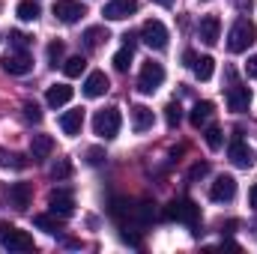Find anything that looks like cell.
Returning a JSON list of instances; mask_svg holds the SVG:
<instances>
[{"label": "cell", "instance_id": "8", "mask_svg": "<svg viewBox=\"0 0 257 254\" xmlns=\"http://www.w3.org/2000/svg\"><path fill=\"white\" fill-rule=\"evenodd\" d=\"M135 12H138V0H108L105 9H102V15L108 21H123L128 15H135Z\"/></svg>", "mask_w": 257, "mask_h": 254}, {"label": "cell", "instance_id": "7", "mask_svg": "<svg viewBox=\"0 0 257 254\" xmlns=\"http://www.w3.org/2000/svg\"><path fill=\"white\" fill-rule=\"evenodd\" d=\"M0 242H3L9 251H33V236H30L27 230H18V227H9V230L0 236Z\"/></svg>", "mask_w": 257, "mask_h": 254}, {"label": "cell", "instance_id": "2", "mask_svg": "<svg viewBox=\"0 0 257 254\" xmlns=\"http://www.w3.org/2000/svg\"><path fill=\"white\" fill-rule=\"evenodd\" d=\"M141 39H144V45H150L153 51H165L171 36H168V27H165L159 18H147L144 27H141Z\"/></svg>", "mask_w": 257, "mask_h": 254}, {"label": "cell", "instance_id": "40", "mask_svg": "<svg viewBox=\"0 0 257 254\" xmlns=\"http://www.w3.org/2000/svg\"><path fill=\"white\" fill-rule=\"evenodd\" d=\"M156 3H159V6H171L174 0H156Z\"/></svg>", "mask_w": 257, "mask_h": 254}, {"label": "cell", "instance_id": "6", "mask_svg": "<svg viewBox=\"0 0 257 254\" xmlns=\"http://www.w3.org/2000/svg\"><path fill=\"white\" fill-rule=\"evenodd\" d=\"M51 12H54V18L63 21V24H75L81 15H87V9H84L78 0H54Z\"/></svg>", "mask_w": 257, "mask_h": 254}, {"label": "cell", "instance_id": "19", "mask_svg": "<svg viewBox=\"0 0 257 254\" xmlns=\"http://www.w3.org/2000/svg\"><path fill=\"white\" fill-rule=\"evenodd\" d=\"M72 87L69 84H54V87H48V93H45V102L51 105V108H60L66 102H72Z\"/></svg>", "mask_w": 257, "mask_h": 254}, {"label": "cell", "instance_id": "15", "mask_svg": "<svg viewBox=\"0 0 257 254\" xmlns=\"http://www.w3.org/2000/svg\"><path fill=\"white\" fill-rule=\"evenodd\" d=\"M30 197H33V189H30L27 183H12V186H9V203H12L18 212H24V209L30 206Z\"/></svg>", "mask_w": 257, "mask_h": 254}, {"label": "cell", "instance_id": "16", "mask_svg": "<svg viewBox=\"0 0 257 254\" xmlns=\"http://www.w3.org/2000/svg\"><path fill=\"white\" fill-rule=\"evenodd\" d=\"M218 36H221V21H218V15H203V18H200V39H203L206 45H215Z\"/></svg>", "mask_w": 257, "mask_h": 254}, {"label": "cell", "instance_id": "20", "mask_svg": "<svg viewBox=\"0 0 257 254\" xmlns=\"http://www.w3.org/2000/svg\"><path fill=\"white\" fill-rule=\"evenodd\" d=\"M54 153V141L48 135H33L30 138V156L33 159H48Z\"/></svg>", "mask_w": 257, "mask_h": 254}, {"label": "cell", "instance_id": "22", "mask_svg": "<svg viewBox=\"0 0 257 254\" xmlns=\"http://www.w3.org/2000/svg\"><path fill=\"white\" fill-rule=\"evenodd\" d=\"M192 72H194V78H197V81H209V78H212V72H215V60H212V57H194Z\"/></svg>", "mask_w": 257, "mask_h": 254}, {"label": "cell", "instance_id": "28", "mask_svg": "<svg viewBox=\"0 0 257 254\" xmlns=\"http://www.w3.org/2000/svg\"><path fill=\"white\" fill-rule=\"evenodd\" d=\"M128 66H132V45H123V48L114 54V69H117V72H126Z\"/></svg>", "mask_w": 257, "mask_h": 254}, {"label": "cell", "instance_id": "23", "mask_svg": "<svg viewBox=\"0 0 257 254\" xmlns=\"http://www.w3.org/2000/svg\"><path fill=\"white\" fill-rule=\"evenodd\" d=\"M60 221H63V218L54 215V212H51V215H33V224H36L39 230H45V233H60V227H63Z\"/></svg>", "mask_w": 257, "mask_h": 254}, {"label": "cell", "instance_id": "38", "mask_svg": "<svg viewBox=\"0 0 257 254\" xmlns=\"http://www.w3.org/2000/svg\"><path fill=\"white\" fill-rule=\"evenodd\" d=\"M251 6H254V0H236V9H242V12H251Z\"/></svg>", "mask_w": 257, "mask_h": 254}, {"label": "cell", "instance_id": "39", "mask_svg": "<svg viewBox=\"0 0 257 254\" xmlns=\"http://www.w3.org/2000/svg\"><path fill=\"white\" fill-rule=\"evenodd\" d=\"M248 200H251V206L257 209V183L251 186V191H248Z\"/></svg>", "mask_w": 257, "mask_h": 254}, {"label": "cell", "instance_id": "32", "mask_svg": "<svg viewBox=\"0 0 257 254\" xmlns=\"http://www.w3.org/2000/svg\"><path fill=\"white\" fill-rule=\"evenodd\" d=\"M203 138H206V147H209V150H218V147H221V141H224V135H221V129H218V126H209Z\"/></svg>", "mask_w": 257, "mask_h": 254}, {"label": "cell", "instance_id": "12", "mask_svg": "<svg viewBox=\"0 0 257 254\" xmlns=\"http://www.w3.org/2000/svg\"><path fill=\"white\" fill-rule=\"evenodd\" d=\"M108 87H111V81H108L105 72H90L87 81H84V96L87 99H99V96L108 93Z\"/></svg>", "mask_w": 257, "mask_h": 254}, {"label": "cell", "instance_id": "14", "mask_svg": "<svg viewBox=\"0 0 257 254\" xmlns=\"http://www.w3.org/2000/svg\"><path fill=\"white\" fill-rule=\"evenodd\" d=\"M227 156H230V162H233L236 168H251V165H254V150H251L248 144H242L239 138H236V141L230 144Z\"/></svg>", "mask_w": 257, "mask_h": 254}, {"label": "cell", "instance_id": "35", "mask_svg": "<svg viewBox=\"0 0 257 254\" xmlns=\"http://www.w3.org/2000/svg\"><path fill=\"white\" fill-rule=\"evenodd\" d=\"M105 159H108V156H105L102 147H90V150H87V162H90V165H102Z\"/></svg>", "mask_w": 257, "mask_h": 254}, {"label": "cell", "instance_id": "9", "mask_svg": "<svg viewBox=\"0 0 257 254\" xmlns=\"http://www.w3.org/2000/svg\"><path fill=\"white\" fill-rule=\"evenodd\" d=\"M48 206H51V212H54V215L69 218V215L75 212V197H72V191L57 189V191H51V197H48Z\"/></svg>", "mask_w": 257, "mask_h": 254}, {"label": "cell", "instance_id": "13", "mask_svg": "<svg viewBox=\"0 0 257 254\" xmlns=\"http://www.w3.org/2000/svg\"><path fill=\"white\" fill-rule=\"evenodd\" d=\"M248 105H251V90L233 84V87L227 90V108L236 111V114H242V111H248Z\"/></svg>", "mask_w": 257, "mask_h": 254}, {"label": "cell", "instance_id": "30", "mask_svg": "<svg viewBox=\"0 0 257 254\" xmlns=\"http://www.w3.org/2000/svg\"><path fill=\"white\" fill-rule=\"evenodd\" d=\"M9 45H12L15 51H27L30 36H27V33H21V30H9Z\"/></svg>", "mask_w": 257, "mask_h": 254}, {"label": "cell", "instance_id": "17", "mask_svg": "<svg viewBox=\"0 0 257 254\" xmlns=\"http://www.w3.org/2000/svg\"><path fill=\"white\" fill-rule=\"evenodd\" d=\"M128 114H132V129H135L138 135H141V132H150L153 123H156V117H153V111H150L147 105H135Z\"/></svg>", "mask_w": 257, "mask_h": 254}, {"label": "cell", "instance_id": "27", "mask_svg": "<svg viewBox=\"0 0 257 254\" xmlns=\"http://www.w3.org/2000/svg\"><path fill=\"white\" fill-rule=\"evenodd\" d=\"M51 177H54V180H69V177H72V162H69V159H57V162L51 165Z\"/></svg>", "mask_w": 257, "mask_h": 254}, {"label": "cell", "instance_id": "4", "mask_svg": "<svg viewBox=\"0 0 257 254\" xmlns=\"http://www.w3.org/2000/svg\"><path fill=\"white\" fill-rule=\"evenodd\" d=\"M165 215H168L171 221H183V224L194 227V224H197V218H200V206H197L194 200H189V197H183V200H174V203H168Z\"/></svg>", "mask_w": 257, "mask_h": 254}, {"label": "cell", "instance_id": "37", "mask_svg": "<svg viewBox=\"0 0 257 254\" xmlns=\"http://www.w3.org/2000/svg\"><path fill=\"white\" fill-rule=\"evenodd\" d=\"M245 72H248V78H257V54L248 60V66H245Z\"/></svg>", "mask_w": 257, "mask_h": 254}, {"label": "cell", "instance_id": "36", "mask_svg": "<svg viewBox=\"0 0 257 254\" xmlns=\"http://www.w3.org/2000/svg\"><path fill=\"white\" fill-rule=\"evenodd\" d=\"M206 174H209V165H206V162H197L192 171H189V180H200V177H206Z\"/></svg>", "mask_w": 257, "mask_h": 254}, {"label": "cell", "instance_id": "11", "mask_svg": "<svg viewBox=\"0 0 257 254\" xmlns=\"http://www.w3.org/2000/svg\"><path fill=\"white\" fill-rule=\"evenodd\" d=\"M209 197H212L215 203L233 200V197H236V180H233V177H218V180L212 183V189H209Z\"/></svg>", "mask_w": 257, "mask_h": 254}, {"label": "cell", "instance_id": "24", "mask_svg": "<svg viewBox=\"0 0 257 254\" xmlns=\"http://www.w3.org/2000/svg\"><path fill=\"white\" fill-rule=\"evenodd\" d=\"M105 39H108V30L105 27H87L84 30V45L87 48H99Z\"/></svg>", "mask_w": 257, "mask_h": 254}, {"label": "cell", "instance_id": "18", "mask_svg": "<svg viewBox=\"0 0 257 254\" xmlns=\"http://www.w3.org/2000/svg\"><path fill=\"white\" fill-rule=\"evenodd\" d=\"M60 129H63L69 138L81 135V129H84V111H81V108H75V111H66L63 117H60Z\"/></svg>", "mask_w": 257, "mask_h": 254}, {"label": "cell", "instance_id": "3", "mask_svg": "<svg viewBox=\"0 0 257 254\" xmlns=\"http://www.w3.org/2000/svg\"><path fill=\"white\" fill-rule=\"evenodd\" d=\"M120 111L117 108H105V111H96V117H93V132L99 135V138H105V141H111V138H117V132H120Z\"/></svg>", "mask_w": 257, "mask_h": 254}, {"label": "cell", "instance_id": "29", "mask_svg": "<svg viewBox=\"0 0 257 254\" xmlns=\"http://www.w3.org/2000/svg\"><path fill=\"white\" fill-rule=\"evenodd\" d=\"M180 120H183V108H180L177 102H171V105L165 108V123H168L171 129H177L180 126Z\"/></svg>", "mask_w": 257, "mask_h": 254}, {"label": "cell", "instance_id": "33", "mask_svg": "<svg viewBox=\"0 0 257 254\" xmlns=\"http://www.w3.org/2000/svg\"><path fill=\"white\" fill-rule=\"evenodd\" d=\"M24 120H30V123H42V111H39L36 102H24Z\"/></svg>", "mask_w": 257, "mask_h": 254}, {"label": "cell", "instance_id": "21", "mask_svg": "<svg viewBox=\"0 0 257 254\" xmlns=\"http://www.w3.org/2000/svg\"><path fill=\"white\" fill-rule=\"evenodd\" d=\"M209 117H212V102H197V105L192 108V114H189V120H192L194 129L206 126V123H209Z\"/></svg>", "mask_w": 257, "mask_h": 254}, {"label": "cell", "instance_id": "26", "mask_svg": "<svg viewBox=\"0 0 257 254\" xmlns=\"http://www.w3.org/2000/svg\"><path fill=\"white\" fill-rule=\"evenodd\" d=\"M84 69H87V60H84L81 54H75V57H69V60L63 63V72H66V78H78V75H81Z\"/></svg>", "mask_w": 257, "mask_h": 254}, {"label": "cell", "instance_id": "1", "mask_svg": "<svg viewBox=\"0 0 257 254\" xmlns=\"http://www.w3.org/2000/svg\"><path fill=\"white\" fill-rule=\"evenodd\" d=\"M254 39H257L254 21L236 18L233 27H230V33H227V51L230 54H242V51H248V45H254Z\"/></svg>", "mask_w": 257, "mask_h": 254}, {"label": "cell", "instance_id": "34", "mask_svg": "<svg viewBox=\"0 0 257 254\" xmlns=\"http://www.w3.org/2000/svg\"><path fill=\"white\" fill-rule=\"evenodd\" d=\"M63 42H51V45H48V60H51V66H57L60 63V60H63Z\"/></svg>", "mask_w": 257, "mask_h": 254}, {"label": "cell", "instance_id": "5", "mask_svg": "<svg viewBox=\"0 0 257 254\" xmlns=\"http://www.w3.org/2000/svg\"><path fill=\"white\" fill-rule=\"evenodd\" d=\"M165 84V69H162V63H144V69H141V78H138V90L141 93H156L159 87Z\"/></svg>", "mask_w": 257, "mask_h": 254}, {"label": "cell", "instance_id": "10", "mask_svg": "<svg viewBox=\"0 0 257 254\" xmlns=\"http://www.w3.org/2000/svg\"><path fill=\"white\" fill-rule=\"evenodd\" d=\"M30 69H33V60L27 51H9L3 57V72H9V75H27Z\"/></svg>", "mask_w": 257, "mask_h": 254}, {"label": "cell", "instance_id": "31", "mask_svg": "<svg viewBox=\"0 0 257 254\" xmlns=\"http://www.w3.org/2000/svg\"><path fill=\"white\" fill-rule=\"evenodd\" d=\"M27 162L21 159V156H15V153H3L0 150V168H15V171H21Z\"/></svg>", "mask_w": 257, "mask_h": 254}, {"label": "cell", "instance_id": "25", "mask_svg": "<svg viewBox=\"0 0 257 254\" xmlns=\"http://www.w3.org/2000/svg\"><path fill=\"white\" fill-rule=\"evenodd\" d=\"M15 12H18L21 21H36V18H39V3H33V0H21Z\"/></svg>", "mask_w": 257, "mask_h": 254}]
</instances>
